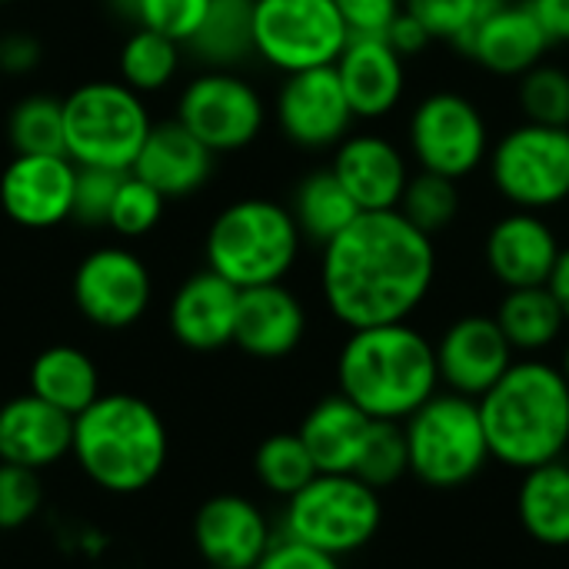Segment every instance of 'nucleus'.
<instances>
[{"label": "nucleus", "mask_w": 569, "mask_h": 569, "mask_svg": "<svg viewBox=\"0 0 569 569\" xmlns=\"http://www.w3.org/2000/svg\"><path fill=\"white\" fill-rule=\"evenodd\" d=\"M77 163L67 153H13L0 173V210L23 230H50L73 213Z\"/></svg>", "instance_id": "nucleus-15"}, {"label": "nucleus", "mask_w": 569, "mask_h": 569, "mask_svg": "<svg viewBox=\"0 0 569 569\" xmlns=\"http://www.w3.org/2000/svg\"><path fill=\"white\" fill-rule=\"evenodd\" d=\"M460 207H463L460 180H450V177L420 170V173H410L407 190H403L397 210L417 230H423L427 237H437L447 227H453V220L460 217Z\"/></svg>", "instance_id": "nucleus-33"}, {"label": "nucleus", "mask_w": 569, "mask_h": 569, "mask_svg": "<svg viewBox=\"0 0 569 569\" xmlns=\"http://www.w3.org/2000/svg\"><path fill=\"white\" fill-rule=\"evenodd\" d=\"M383 40L407 60V57H420L433 40H430V33L407 13V10H400L397 13V20L390 23V30L383 33Z\"/></svg>", "instance_id": "nucleus-46"}, {"label": "nucleus", "mask_w": 569, "mask_h": 569, "mask_svg": "<svg viewBox=\"0 0 569 569\" xmlns=\"http://www.w3.org/2000/svg\"><path fill=\"white\" fill-rule=\"evenodd\" d=\"M560 370H563V377L569 380V343H567V350H563V363H560Z\"/></svg>", "instance_id": "nucleus-50"}, {"label": "nucleus", "mask_w": 569, "mask_h": 569, "mask_svg": "<svg viewBox=\"0 0 569 569\" xmlns=\"http://www.w3.org/2000/svg\"><path fill=\"white\" fill-rule=\"evenodd\" d=\"M167 453L170 437L163 417L133 393H100L73 417L70 457L103 493H143L160 480Z\"/></svg>", "instance_id": "nucleus-4"}, {"label": "nucleus", "mask_w": 569, "mask_h": 569, "mask_svg": "<svg viewBox=\"0 0 569 569\" xmlns=\"http://www.w3.org/2000/svg\"><path fill=\"white\" fill-rule=\"evenodd\" d=\"M410 473L433 490L467 487L490 463L480 407L470 397L437 390L410 420H403Z\"/></svg>", "instance_id": "nucleus-8"}, {"label": "nucleus", "mask_w": 569, "mask_h": 569, "mask_svg": "<svg viewBox=\"0 0 569 569\" xmlns=\"http://www.w3.org/2000/svg\"><path fill=\"white\" fill-rule=\"evenodd\" d=\"M490 180L513 210H553L569 200V127L517 123L490 147Z\"/></svg>", "instance_id": "nucleus-9"}, {"label": "nucleus", "mask_w": 569, "mask_h": 569, "mask_svg": "<svg viewBox=\"0 0 569 569\" xmlns=\"http://www.w3.org/2000/svg\"><path fill=\"white\" fill-rule=\"evenodd\" d=\"M330 170L360 207V213L397 210L410 180L407 153L380 133H347L333 147Z\"/></svg>", "instance_id": "nucleus-19"}, {"label": "nucleus", "mask_w": 569, "mask_h": 569, "mask_svg": "<svg viewBox=\"0 0 569 569\" xmlns=\"http://www.w3.org/2000/svg\"><path fill=\"white\" fill-rule=\"evenodd\" d=\"M370 417L350 403L343 393L323 397L300 423V440L317 467V473H353L363 440L370 433Z\"/></svg>", "instance_id": "nucleus-26"}, {"label": "nucleus", "mask_w": 569, "mask_h": 569, "mask_svg": "<svg viewBox=\"0 0 569 569\" xmlns=\"http://www.w3.org/2000/svg\"><path fill=\"white\" fill-rule=\"evenodd\" d=\"M493 3H527V0H493Z\"/></svg>", "instance_id": "nucleus-51"}, {"label": "nucleus", "mask_w": 569, "mask_h": 569, "mask_svg": "<svg viewBox=\"0 0 569 569\" xmlns=\"http://www.w3.org/2000/svg\"><path fill=\"white\" fill-rule=\"evenodd\" d=\"M437 280L433 237L400 210H370L320 247V293L347 330L407 323Z\"/></svg>", "instance_id": "nucleus-1"}, {"label": "nucleus", "mask_w": 569, "mask_h": 569, "mask_svg": "<svg viewBox=\"0 0 569 569\" xmlns=\"http://www.w3.org/2000/svg\"><path fill=\"white\" fill-rule=\"evenodd\" d=\"M490 460L527 473L563 460L569 447V380L560 367L523 357L477 400Z\"/></svg>", "instance_id": "nucleus-2"}, {"label": "nucleus", "mask_w": 569, "mask_h": 569, "mask_svg": "<svg viewBox=\"0 0 569 569\" xmlns=\"http://www.w3.org/2000/svg\"><path fill=\"white\" fill-rule=\"evenodd\" d=\"M107 7H110L120 20H130V23H133V17H137V0H107Z\"/></svg>", "instance_id": "nucleus-49"}, {"label": "nucleus", "mask_w": 569, "mask_h": 569, "mask_svg": "<svg viewBox=\"0 0 569 569\" xmlns=\"http://www.w3.org/2000/svg\"><path fill=\"white\" fill-rule=\"evenodd\" d=\"M337 387L370 420L403 423L440 390L433 340L410 320L350 330L337 357Z\"/></svg>", "instance_id": "nucleus-3"}, {"label": "nucleus", "mask_w": 569, "mask_h": 569, "mask_svg": "<svg viewBox=\"0 0 569 569\" xmlns=\"http://www.w3.org/2000/svg\"><path fill=\"white\" fill-rule=\"evenodd\" d=\"M150 127L143 93L120 80H87L63 97V153L77 167L130 170Z\"/></svg>", "instance_id": "nucleus-7"}, {"label": "nucleus", "mask_w": 569, "mask_h": 569, "mask_svg": "<svg viewBox=\"0 0 569 569\" xmlns=\"http://www.w3.org/2000/svg\"><path fill=\"white\" fill-rule=\"evenodd\" d=\"M43 507L40 477L27 467L0 463V533L27 527Z\"/></svg>", "instance_id": "nucleus-41"}, {"label": "nucleus", "mask_w": 569, "mask_h": 569, "mask_svg": "<svg viewBox=\"0 0 569 569\" xmlns=\"http://www.w3.org/2000/svg\"><path fill=\"white\" fill-rule=\"evenodd\" d=\"M43 47L33 33H3L0 40V70L3 73H30L37 70Z\"/></svg>", "instance_id": "nucleus-45"}, {"label": "nucleus", "mask_w": 569, "mask_h": 569, "mask_svg": "<svg viewBox=\"0 0 569 569\" xmlns=\"http://www.w3.org/2000/svg\"><path fill=\"white\" fill-rule=\"evenodd\" d=\"M517 517L530 540L543 547H569V463L553 460L533 467L517 487Z\"/></svg>", "instance_id": "nucleus-27"}, {"label": "nucleus", "mask_w": 569, "mask_h": 569, "mask_svg": "<svg viewBox=\"0 0 569 569\" xmlns=\"http://www.w3.org/2000/svg\"><path fill=\"white\" fill-rule=\"evenodd\" d=\"M290 213H293V223H297L303 243L327 247L337 233H343L357 220L360 207L350 200V193L343 190V183L327 167V170L307 173L293 187Z\"/></svg>", "instance_id": "nucleus-30"}, {"label": "nucleus", "mask_w": 569, "mask_h": 569, "mask_svg": "<svg viewBox=\"0 0 569 569\" xmlns=\"http://www.w3.org/2000/svg\"><path fill=\"white\" fill-rule=\"evenodd\" d=\"M493 320L500 323L513 353H523V357L543 353L547 347H553L563 337V330L569 327L553 290L547 283L507 290Z\"/></svg>", "instance_id": "nucleus-28"}, {"label": "nucleus", "mask_w": 569, "mask_h": 569, "mask_svg": "<svg viewBox=\"0 0 569 569\" xmlns=\"http://www.w3.org/2000/svg\"><path fill=\"white\" fill-rule=\"evenodd\" d=\"M547 287L553 290V297H557V303H560V310H563V317H567L569 323V247L560 250V260H557Z\"/></svg>", "instance_id": "nucleus-48"}, {"label": "nucleus", "mask_w": 569, "mask_h": 569, "mask_svg": "<svg viewBox=\"0 0 569 569\" xmlns=\"http://www.w3.org/2000/svg\"><path fill=\"white\" fill-rule=\"evenodd\" d=\"M30 393L77 417L100 397V373L83 350L57 343L30 363Z\"/></svg>", "instance_id": "nucleus-29"}, {"label": "nucleus", "mask_w": 569, "mask_h": 569, "mask_svg": "<svg viewBox=\"0 0 569 569\" xmlns=\"http://www.w3.org/2000/svg\"><path fill=\"white\" fill-rule=\"evenodd\" d=\"M473 63L497 77H523L543 63L550 37L530 3H493L460 47Z\"/></svg>", "instance_id": "nucleus-20"}, {"label": "nucleus", "mask_w": 569, "mask_h": 569, "mask_svg": "<svg viewBox=\"0 0 569 569\" xmlns=\"http://www.w3.org/2000/svg\"><path fill=\"white\" fill-rule=\"evenodd\" d=\"M273 540L267 513L240 493H217L193 517V547L207 567L253 569Z\"/></svg>", "instance_id": "nucleus-17"}, {"label": "nucleus", "mask_w": 569, "mask_h": 569, "mask_svg": "<svg viewBox=\"0 0 569 569\" xmlns=\"http://www.w3.org/2000/svg\"><path fill=\"white\" fill-rule=\"evenodd\" d=\"M560 250V237L547 217L533 210H513L487 230L483 263L503 290L543 287L550 283Z\"/></svg>", "instance_id": "nucleus-18"}, {"label": "nucleus", "mask_w": 569, "mask_h": 569, "mask_svg": "<svg viewBox=\"0 0 569 569\" xmlns=\"http://www.w3.org/2000/svg\"><path fill=\"white\" fill-rule=\"evenodd\" d=\"M240 290L213 270L187 277L167 310L170 333L180 347L197 353H213L233 343Z\"/></svg>", "instance_id": "nucleus-22"}, {"label": "nucleus", "mask_w": 569, "mask_h": 569, "mask_svg": "<svg viewBox=\"0 0 569 569\" xmlns=\"http://www.w3.org/2000/svg\"><path fill=\"white\" fill-rule=\"evenodd\" d=\"M0 40H3V33H0ZM0 73H3V70H0Z\"/></svg>", "instance_id": "nucleus-54"}, {"label": "nucleus", "mask_w": 569, "mask_h": 569, "mask_svg": "<svg viewBox=\"0 0 569 569\" xmlns=\"http://www.w3.org/2000/svg\"><path fill=\"white\" fill-rule=\"evenodd\" d=\"M3 3H13V0H0V7H3Z\"/></svg>", "instance_id": "nucleus-52"}, {"label": "nucleus", "mask_w": 569, "mask_h": 569, "mask_svg": "<svg viewBox=\"0 0 569 569\" xmlns=\"http://www.w3.org/2000/svg\"><path fill=\"white\" fill-rule=\"evenodd\" d=\"M163 207H167V200L147 180H140L137 173L127 170L123 180H120V187H117V197H113L107 227L117 237H127V240L147 237L163 220Z\"/></svg>", "instance_id": "nucleus-39"}, {"label": "nucleus", "mask_w": 569, "mask_h": 569, "mask_svg": "<svg viewBox=\"0 0 569 569\" xmlns=\"http://www.w3.org/2000/svg\"><path fill=\"white\" fill-rule=\"evenodd\" d=\"M13 153H63V100L30 93L13 103L7 120Z\"/></svg>", "instance_id": "nucleus-35"}, {"label": "nucleus", "mask_w": 569, "mask_h": 569, "mask_svg": "<svg viewBox=\"0 0 569 569\" xmlns=\"http://www.w3.org/2000/svg\"><path fill=\"white\" fill-rule=\"evenodd\" d=\"M70 443L73 417L47 400L23 393L0 407V463L40 473L70 457Z\"/></svg>", "instance_id": "nucleus-25"}, {"label": "nucleus", "mask_w": 569, "mask_h": 569, "mask_svg": "<svg viewBox=\"0 0 569 569\" xmlns=\"http://www.w3.org/2000/svg\"><path fill=\"white\" fill-rule=\"evenodd\" d=\"M517 103L523 120L543 127H569V70L560 63H537L517 77Z\"/></svg>", "instance_id": "nucleus-36"}, {"label": "nucleus", "mask_w": 569, "mask_h": 569, "mask_svg": "<svg viewBox=\"0 0 569 569\" xmlns=\"http://www.w3.org/2000/svg\"><path fill=\"white\" fill-rule=\"evenodd\" d=\"M407 473H410V453H407L403 423L373 420L370 423V433L363 440L360 460L353 467V477H360L373 490H387L397 480H403Z\"/></svg>", "instance_id": "nucleus-37"}, {"label": "nucleus", "mask_w": 569, "mask_h": 569, "mask_svg": "<svg viewBox=\"0 0 569 569\" xmlns=\"http://www.w3.org/2000/svg\"><path fill=\"white\" fill-rule=\"evenodd\" d=\"M407 147L420 170L463 180L490 157V123L467 93L433 90L410 113Z\"/></svg>", "instance_id": "nucleus-11"}, {"label": "nucleus", "mask_w": 569, "mask_h": 569, "mask_svg": "<svg viewBox=\"0 0 569 569\" xmlns=\"http://www.w3.org/2000/svg\"><path fill=\"white\" fill-rule=\"evenodd\" d=\"M177 120L220 157L237 153L260 137L267 123V103L240 73L207 67L180 90Z\"/></svg>", "instance_id": "nucleus-12"}, {"label": "nucleus", "mask_w": 569, "mask_h": 569, "mask_svg": "<svg viewBox=\"0 0 569 569\" xmlns=\"http://www.w3.org/2000/svg\"><path fill=\"white\" fill-rule=\"evenodd\" d=\"M253 473L263 490L290 500L297 490H303L317 477V467H313L300 433H273L257 447Z\"/></svg>", "instance_id": "nucleus-34"}, {"label": "nucleus", "mask_w": 569, "mask_h": 569, "mask_svg": "<svg viewBox=\"0 0 569 569\" xmlns=\"http://www.w3.org/2000/svg\"><path fill=\"white\" fill-rule=\"evenodd\" d=\"M127 170H107V167H77L73 183V213L70 220L80 227H107L117 187Z\"/></svg>", "instance_id": "nucleus-40"}, {"label": "nucleus", "mask_w": 569, "mask_h": 569, "mask_svg": "<svg viewBox=\"0 0 569 569\" xmlns=\"http://www.w3.org/2000/svg\"><path fill=\"white\" fill-rule=\"evenodd\" d=\"M253 569H343L337 557H327L313 547H303L290 537H277L263 560Z\"/></svg>", "instance_id": "nucleus-44"}, {"label": "nucleus", "mask_w": 569, "mask_h": 569, "mask_svg": "<svg viewBox=\"0 0 569 569\" xmlns=\"http://www.w3.org/2000/svg\"><path fill=\"white\" fill-rule=\"evenodd\" d=\"M180 47L183 43L167 33H157L150 27H133L117 57L120 83H127L137 93L163 90L180 70V60H183Z\"/></svg>", "instance_id": "nucleus-32"}, {"label": "nucleus", "mask_w": 569, "mask_h": 569, "mask_svg": "<svg viewBox=\"0 0 569 569\" xmlns=\"http://www.w3.org/2000/svg\"><path fill=\"white\" fill-rule=\"evenodd\" d=\"M303 237L293 223L290 207L267 200V197H247L227 203L203 240L207 270L230 280L237 290L283 283L287 273L300 260Z\"/></svg>", "instance_id": "nucleus-5"}, {"label": "nucleus", "mask_w": 569, "mask_h": 569, "mask_svg": "<svg viewBox=\"0 0 569 569\" xmlns=\"http://www.w3.org/2000/svg\"><path fill=\"white\" fill-rule=\"evenodd\" d=\"M350 37H383L397 13L403 10V0H333Z\"/></svg>", "instance_id": "nucleus-43"}, {"label": "nucleus", "mask_w": 569, "mask_h": 569, "mask_svg": "<svg viewBox=\"0 0 569 569\" xmlns=\"http://www.w3.org/2000/svg\"><path fill=\"white\" fill-rule=\"evenodd\" d=\"M273 113L280 133L303 150L337 147L357 120L333 67L287 73L277 90Z\"/></svg>", "instance_id": "nucleus-14"}, {"label": "nucleus", "mask_w": 569, "mask_h": 569, "mask_svg": "<svg viewBox=\"0 0 569 569\" xmlns=\"http://www.w3.org/2000/svg\"><path fill=\"white\" fill-rule=\"evenodd\" d=\"M347 40L333 0H253V53L283 77L333 67Z\"/></svg>", "instance_id": "nucleus-10"}, {"label": "nucleus", "mask_w": 569, "mask_h": 569, "mask_svg": "<svg viewBox=\"0 0 569 569\" xmlns=\"http://www.w3.org/2000/svg\"><path fill=\"white\" fill-rule=\"evenodd\" d=\"M493 0H403V10L430 33V40L453 43L457 50L483 20Z\"/></svg>", "instance_id": "nucleus-38"}, {"label": "nucleus", "mask_w": 569, "mask_h": 569, "mask_svg": "<svg viewBox=\"0 0 569 569\" xmlns=\"http://www.w3.org/2000/svg\"><path fill=\"white\" fill-rule=\"evenodd\" d=\"M333 70L357 120H380L403 100L407 67L383 37H350Z\"/></svg>", "instance_id": "nucleus-23"}, {"label": "nucleus", "mask_w": 569, "mask_h": 569, "mask_svg": "<svg viewBox=\"0 0 569 569\" xmlns=\"http://www.w3.org/2000/svg\"><path fill=\"white\" fill-rule=\"evenodd\" d=\"M217 170V153L197 140L177 117L150 127L130 173L147 180L163 200L193 197Z\"/></svg>", "instance_id": "nucleus-21"}, {"label": "nucleus", "mask_w": 569, "mask_h": 569, "mask_svg": "<svg viewBox=\"0 0 569 569\" xmlns=\"http://www.w3.org/2000/svg\"><path fill=\"white\" fill-rule=\"evenodd\" d=\"M543 23L550 43H569V0H527Z\"/></svg>", "instance_id": "nucleus-47"}, {"label": "nucleus", "mask_w": 569, "mask_h": 569, "mask_svg": "<svg viewBox=\"0 0 569 569\" xmlns=\"http://www.w3.org/2000/svg\"><path fill=\"white\" fill-rule=\"evenodd\" d=\"M307 337V310L283 283L240 290L233 343L253 360H283Z\"/></svg>", "instance_id": "nucleus-24"}, {"label": "nucleus", "mask_w": 569, "mask_h": 569, "mask_svg": "<svg viewBox=\"0 0 569 569\" xmlns=\"http://www.w3.org/2000/svg\"><path fill=\"white\" fill-rule=\"evenodd\" d=\"M187 50L213 70L243 63L253 53V0H210Z\"/></svg>", "instance_id": "nucleus-31"}, {"label": "nucleus", "mask_w": 569, "mask_h": 569, "mask_svg": "<svg viewBox=\"0 0 569 569\" xmlns=\"http://www.w3.org/2000/svg\"><path fill=\"white\" fill-rule=\"evenodd\" d=\"M207 7L210 0H137L133 27H150L157 33H167L187 43L197 33Z\"/></svg>", "instance_id": "nucleus-42"}, {"label": "nucleus", "mask_w": 569, "mask_h": 569, "mask_svg": "<svg viewBox=\"0 0 569 569\" xmlns=\"http://www.w3.org/2000/svg\"><path fill=\"white\" fill-rule=\"evenodd\" d=\"M200 569H220V567H207V563H203V567H200Z\"/></svg>", "instance_id": "nucleus-53"}, {"label": "nucleus", "mask_w": 569, "mask_h": 569, "mask_svg": "<svg viewBox=\"0 0 569 569\" xmlns=\"http://www.w3.org/2000/svg\"><path fill=\"white\" fill-rule=\"evenodd\" d=\"M380 527V490H373L353 473H317L303 490L287 500L280 537L343 560L370 547Z\"/></svg>", "instance_id": "nucleus-6"}, {"label": "nucleus", "mask_w": 569, "mask_h": 569, "mask_svg": "<svg viewBox=\"0 0 569 569\" xmlns=\"http://www.w3.org/2000/svg\"><path fill=\"white\" fill-rule=\"evenodd\" d=\"M440 383L450 393L480 400L517 360L500 323L487 313H467L453 320L433 343Z\"/></svg>", "instance_id": "nucleus-16"}, {"label": "nucleus", "mask_w": 569, "mask_h": 569, "mask_svg": "<svg viewBox=\"0 0 569 569\" xmlns=\"http://www.w3.org/2000/svg\"><path fill=\"white\" fill-rule=\"evenodd\" d=\"M73 303L83 320L100 330L133 327L153 297V280L147 263L127 247H97L90 250L70 283Z\"/></svg>", "instance_id": "nucleus-13"}]
</instances>
